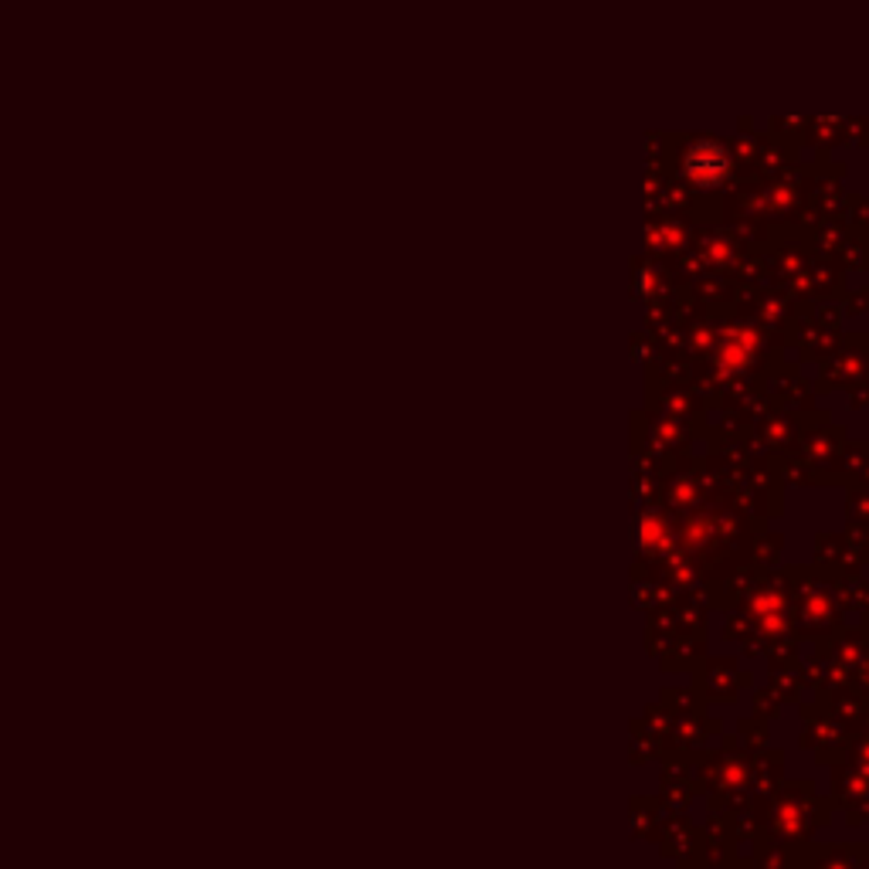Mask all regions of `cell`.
Instances as JSON below:
<instances>
[{
	"instance_id": "obj_1",
	"label": "cell",
	"mask_w": 869,
	"mask_h": 869,
	"mask_svg": "<svg viewBox=\"0 0 869 869\" xmlns=\"http://www.w3.org/2000/svg\"><path fill=\"white\" fill-rule=\"evenodd\" d=\"M686 170H690L700 184H713V180L727 174V157L717 143H700L690 157H686Z\"/></svg>"
}]
</instances>
